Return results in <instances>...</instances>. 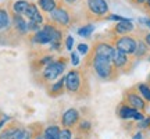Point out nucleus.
<instances>
[{
	"label": "nucleus",
	"mask_w": 150,
	"mask_h": 139,
	"mask_svg": "<svg viewBox=\"0 0 150 139\" xmlns=\"http://www.w3.org/2000/svg\"><path fill=\"white\" fill-rule=\"evenodd\" d=\"M88 82L85 79L83 72L78 68L68 71L65 75V92L76 96H85L88 95Z\"/></svg>",
	"instance_id": "nucleus-1"
},
{
	"label": "nucleus",
	"mask_w": 150,
	"mask_h": 139,
	"mask_svg": "<svg viewBox=\"0 0 150 139\" xmlns=\"http://www.w3.org/2000/svg\"><path fill=\"white\" fill-rule=\"evenodd\" d=\"M91 65H92V68H93V71L96 72L97 77L104 81H110L112 78H115V75L118 72V70L112 64L111 59L104 57V56H99V54L92 53Z\"/></svg>",
	"instance_id": "nucleus-2"
},
{
	"label": "nucleus",
	"mask_w": 150,
	"mask_h": 139,
	"mask_svg": "<svg viewBox=\"0 0 150 139\" xmlns=\"http://www.w3.org/2000/svg\"><path fill=\"white\" fill-rule=\"evenodd\" d=\"M65 67H67V59H59L52 61L50 64H47L45 68L42 70L40 72V78H42V82H54L57 81L63 75V72L65 71Z\"/></svg>",
	"instance_id": "nucleus-3"
},
{
	"label": "nucleus",
	"mask_w": 150,
	"mask_h": 139,
	"mask_svg": "<svg viewBox=\"0 0 150 139\" xmlns=\"http://www.w3.org/2000/svg\"><path fill=\"white\" fill-rule=\"evenodd\" d=\"M50 21L54 22L60 28H68L72 24V16L67 6L63 4V0L59 1V6L56 7L53 13H50Z\"/></svg>",
	"instance_id": "nucleus-4"
},
{
	"label": "nucleus",
	"mask_w": 150,
	"mask_h": 139,
	"mask_svg": "<svg viewBox=\"0 0 150 139\" xmlns=\"http://www.w3.org/2000/svg\"><path fill=\"white\" fill-rule=\"evenodd\" d=\"M136 43H138V39L131 35H120L114 39V46L115 49L124 52L128 56H134L135 50H136Z\"/></svg>",
	"instance_id": "nucleus-5"
},
{
	"label": "nucleus",
	"mask_w": 150,
	"mask_h": 139,
	"mask_svg": "<svg viewBox=\"0 0 150 139\" xmlns=\"http://www.w3.org/2000/svg\"><path fill=\"white\" fill-rule=\"evenodd\" d=\"M86 11L95 18H103L108 13V4L106 0H86Z\"/></svg>",
	"instance_id": "nucleus-6"
},
{
	"label": "nucleus",
	"mask_w": 150,
	"mask_h": 139,
	"mask_svg": "<svg viewBox=\"0 0 150 139\" xmlns=\"http://www.w3.org/2000/svg\"><path fill=\"white\" fill-rule=\"evenodd\" d=\"M79 111L74 109V107H71L68 110H65L63 114H61V125L63 127H67V128H74L76 127V124L79 123Z\"/></svg>",
	"instance_id": "nucleus-7"
},
{
	"label": "nucleus",
	"mask_w": 150,
	"mask_h": 139,
	"mask_svg": "<svg viewBox=\"0 0 150 139\" xmlns=\"http://www.w3.org/2000/svg\"><path fill=\"white\" fill-rule=\"evenodd\" d=\"M125 100L129 106H132L134 109H136L138 111H142L146 109V102L145 99L142 97V95H138L135 91H128L125 93Z\"/></svg>",
	"instance_id": "nucleus-8"
},
{
	"label": "nucleus",
	"mask_w": 150,
	"mask_h": 139,
	"mask_svg": "<svg viewBox=\"0 0 150 139\" xmlns=\"http://www.w3.org/2000/svg\"><path fill=\"white\" fill-rule=\"evenodd\" d=\"M111 61L118 71H125V67H128L129 64V56L125 54L124 52H121V50H118V49H114Z\"/></svg>",
	"instance_id": "nucleus-9"
},
{
	"label": "nucleus",
	"mask_w": 150,
	"mask_h": 139,
	"mask_svg": "<svg viewBox=\"0 0 150 139\" xmlns=\"http://www.w3.org/2000/svg\"><path fill=\"white\" fill-rule=\"evenodd\" d=\"M25 16H27L28 21H33V22H36V24H39V25L45 24V17H43L42 11L38 7L36 3H29Z\"/></svg>",
	"instance_id": "nucleus-10"
},
{
	"label": "nucleus",
	"mask_w": 150,
	"mask_h": 139,
	"mask_svg": "<svg viewBox=\"0 0 150 139\" xmlns=\"http://www.w3.org/2000/svg\"><path fill=\"white\" fill-rule=\"evenodd\" d=\"M114 49H115V48H114V46H111V45H110V43H107V42H97V43H95L92 53H93V54H99V56H104V57L111 59Z\"/></svg>",
	"instance_id": "nucleus-11"
},
{
	"label": "nucleus",
	"mask_w": 150,
	"mask_h": 139,
	"mask_svg": "<svg viewBox=\"0 0 150 139\" xmlns=\"http://www.w3.org/2000/svg\"><path fill=\"white\" fill-rule=\"evenodd\" d=\"M65 92V77H60L59 79L53 82V85L47 88V93L52 97H57Z\"/></svg>",
	"instance_id": "nucleus-12"
},
{
	"label": "nucleus",
	"mask_w": 150,
	"mask_h": 139,
	"mask_svg": "<svg viewBox=\"0 0 150 139\" xmlns=\"http://www.w3.org/2000/svg\"><path fill=\"white\" fill-rule=\"evenodd\" d=\"M11 20H13L14 29H16L20 35H27V33H29L28 32V22L22 18V16H20V14H14V13H13Z\"/></svg>",
	"instance_id": "nucleus-13"
},
{
	"label": "nucleus",
	"mask_w": 150,
	"mask_h": 139,
	"mask_svg": "<svg viewBox=\"0 0 150 139\" xmlns=\"http://www.w3.org/2000/svg\"><path fill=\"white\" fill-rule=\"evenodd\" d=\"M114 33H117V35H128L134 31V24L131 20L128 18H125L122 21H118V24L114 27Z\"/></svg>",
	"instance_id": "nucleus-14"
},
{
	"label": "nucleus",
	"mask_w": 150,
	"mask_h": 139,
	"mask_svg": "<svg viewBox=\"0 0 150 139\" xmlns=\"http://www.w3.org/2000/svg\"><path fill=\"white\" fill-rule=\"evenodd\" d=\"M31 40H32L33 43H36V45H47V43H52V38H50V35L42 28L40 31L32 33Z\"/></svg>",
	"instance_id": "nucleus-15"
},
{
	"label": "nucleus",
	"mask_w": 150,
	"mask_h": 139,
	"mask_svg": "<svg viewBox=\"0 0 150 139\" xmlns=\"http://www.w3.org/2000/svg\"><path fill=\"white\" fill-rule=\"evenodd\" d=\"M136 114H138V110L129 104H122L120 106V110H118V116L122 120H134Z\"/></svg>",
	"instance_id": "nucleus-16"
},
{
	"label": "nucleus",
	"mask_w": 150,
	"mask_h": 139,
	"mask_svg": "<svg viewBox=\"0 0 150 139\" xmlns=\"http://www.w3.org/2000/svg\"><path fill=\"white\" fill-rule=\"evenodd\" d=\"M59 1L57 0H38L36 4L43 13H49L50 14V13H53L56 10V7L59 6Z\"/></svg>",
	"instance_id": "nucleus-17"
},
{
	"label": "nucleus",
	"mask_w": 150,
	"mask_h": 139,
	"mask_svg": "<svg viewBox=\"0 0 150 139\" xmlns=\"http://www.w3.org/2000/svg\"><path fill=\"white\" fill-rule=\"evenodd\" d=\"M11 16L8 10L4 9V7H0V31H3V29H7V28H10V24H11Z\"/></svg>",
	"instance_id": "nucleus-18"
},
{
	"label": "nucleus",
	"mask_w": 150,
	"mask_h": 139,
	"mask_svg": "<svg viewBox=\"0 0 150 139\" xmlns=\"http://www.w3.org/2000/svg\"><path fill=\"white\" fill-rule=\"evenodd\" d=\"M28 6H29V1H27V0H17L13 3V13L20 14V16H25Z\"/></svg>",
	"instance_id": "nucleus-19"
},
{
	"label": "nucleus",
	"mask_w": 150,
	"mask_h": 139,
	"mask_svg": "<svg viewBox=\"0 0 150 139\" xmlns=\"http://www.w3.org/2000/svg\"><path fill=\"white\" fill-rule=\"evenodd\" d=\"M60 127L59 125H49L43 131V139H59Z\"/></svg>",
	"instance_id": "nucleus-20"
},
{
	"label": "nucleus",
	"mask_w": 150,
	"mask_h": 139,
	"mask_svg": "<svg viewBox=\"0 0 150 139\" xmlns=\"http://www.w3.org/2000/svg\"><path fill=\"white\" fill-rule=\"evenodd\" d=\"M147 50H149V46L146 45V42L143 39H138V43H136V50H135V57H145L146 54H147Z\"/></svg>",
	"instance_id": "nucleus-21"
},
{
	"label": "nucleus",
	"mask_w": 150,
	"mask_h": 139,
	"mask_svg": "<svg viewBox=\"0 0 150 139\" xmlns=\"http://www.w3.org/2000/svg\"><path fill=\"white\" fill-rule=\"evenodd\" d=\"M18 129H20V127H16V125L7 127V128H4L0 132V139H16Z\"/></svg>",
	"instance_id": "nucleus-22"
},
{
	"label": "nucleus",
	"mask_w": 150,
	"mask_h": 139,
	"mask_svg": "<svg viewBox=\"0 0 150 139\" xmlns=\"http://www.w3.org/2000/svg\"><path fill=\"white\" fill-rule=\"evenodd\" d=\"M93 31H95V25L86 24V25H83V27H81L79 29H78V35L82 38H89L92 33H93Z\"/></svg>",
	"instance_id": "nucleus-23"
},
{
	"label": "nucleus",
	"mask_w": 150,
	"mask_h": 139,
	"mask_svg": "<svg viewBox=\"0 0 150 139\" xmlns=\"http://www.w3.org/2000/svg\"><path fill=\"white\" fill-rule=\"evenodd\" d=\"M138 91L142 95V97L145 99L146 102H150V85L147 84H139L138 85Z\"/></svg>",
	"instance_id": "nucleus-24"
},
{
	"label": "nucleus",
	"mask_w": 150,
	"mask_h": 139,
	"mask_svg": "<svg viewBox=\"0 0 150 139\" xmlns=\"http://www.w3.org/2000/svg\"><path fill=\"white\" fill-rule=\"evenodd\" d=\"M16 139H33V134L28 128H20L16 135Z\"/></svg>",
	"instance_id": "nucleus-25"
},
{
	"label": "nucleus",
	"mask_w": 150,
	"mask_h": 139,
	"mask_svg": "<svg viewBox=\"0 0 150 139\" xmlns=\"http://www.w3.org/2000/svg\"><path fill=\"white\" fill-rule=\"evenodd\" d=\"M76 128L79 132H88L91 129V123L88 120H79V123L76 124Z\"/></svg>",
	"instance_id": "nucleus-26"
},
{
	"label": "nucleus",
	"mask_w": 150,
	"mask_h": 139,
	"mask_svg": "<svg viewBox=\"0 0 150 139\" xmlns=\"http://www.w3.org/2000/svg\"><path fill=\"white\" fill-rule=\"evenodd\" d=\"M59 139H72V129L64 127L63 129H60Z\"/></svg>",
	"instance_id": "nucleus-27"
},
{
	"label": "nucleus",
	"mask_w": 150,
	"mask_h": 139,
	"mask_svg": "<svg viewBox=\"0 0 150 139\" xmlns=\"http://www.w3.org/2000/svg\"><path fill=\"white\" fill-rule=\"evenodd\" d=\"M76 50H78V53H81V54H88L89 53V46H88L86 43H79V45L76 46Z\"/></svg>",
	"instance_id": "nucleus-28"
},
{
	"label": "nucleus",
	"mask_w": 150,
	"mask_h": 139,
	"mask_svg": "<svg viewBox=\"0 0 150 139\" xmlns=\"http://www.w3.org/2000/svg\"><path fill=\"white\" fill-rule=\"evenodd\" d=\"M72 46H74V38L67 36L65 38V49L67 50H72Z\"/></svg>",
	"instance_id": "nucleus-29"
},
{
	"label": "nucleus",
	"mask_w": 150,
	"mask_h": 139,
	"mask_svg": "<svg viewBox=\"0 0 150 139\" xmlns=\"http://www.w3.org/2000/svg\"><path fill=\"white\" fill-rule=\"evenodd\" d=\"M71 61H72V65H74V67H78V65H79V56L75 53V52L71 53Z\"/></svg>",
	"instance_id": "nucleus-30"
},
{
	"label": "nucleus",
	"mask_w": 150,
	"mask_h": 139,
	"mask_svg": "<svg viewBox=\"0 0 150 139\" xmlns=\"http://www.w3.org/2000/svg\"><path fill=\"white\" fill-rule=\"evenodd\" d=\"M107 20H111V21H122V20H125V18H124V17H121V16L110 14V16H107Z\"/></svg>",
	"instance_id": "nucleus-31"
},
{
	"label": "nucleus",
	"mask_w": 150,
	"mask_h": 139,
	"mask_svg": "<svg viewBox=\"0 0 150 139\" xmlns=\"http://www.w3.org/2000/svg\"><path fill=\"white\" fill-rule=\"evenodd\" d=\"M149 125H150V117L143 118V120L140 121V127H142V128H147Z\"/></svg>",
	"instance_id": "nucleus-32"
},
{
	"label": "nucleus",
	"mask_w": 150,
	"mask_h": 139,
	"mask_svg": "<svg viewBox=\"0 0 150 139\" xmlns=\"http://www.w3.org/2000/svg\"><path fill=\"white\" fill-rule=\"evenodd\" d=\"M143 40H145V42H146V45H147V46H149V48H150V32H147V33H146V35H145V38H143Z\"/></svg>",
	"instance_id": "nucleus-33"
},
{
	"label": "nucleus",
	"mask_w": 150,
	"mask_h": 139,
	"mask_svg": "<svg viewBox=\"0 0 150 139\" xmlns=\"http://www.w3.org/2000/svg\"><path fill=\"white\" fill-rule=\"evenodd\" d=\"M140 22H143L145 25H147V27L150 28V20H149V18H143V20L140 18Z\"/></svg>",
	"instance_id": "nucleus-34"
},
{
	"label": "nucleus",
	"mask_w": 150,
	"mask_h": 139,
	"mask_svg": "<svg viewBox=\"0 0 150 139\" xmlns=\"http://www.w3.org/2000/svg\"><path fill=\"white\" fill-rule=\"evenodd\" d=\"M33 139H43L42 132H40V131H39V132H36V134L33 135Z\"/></svg>",
	"instance_id": "nucleus-35"
},
{
	"label": "nucleus",
	"mask_w": 150,
	"mask_h": 139,
	"mask_svg": "<svg viewBox=\"0 0 150 139\" xmlns=\"http://www.w3.org/2000/svg\"><path fill=\"white\" fill-rule=\"evenodd\" d=\"M132 139H143V135H142V132H138V134L134 135V138Z\"/></svg>",
	"instance_id": "nucleus-36"
},
{
	"label": "nucleus",
	"mask_w": 150,
	"mask_h": 139,
	"mask_svg": "<svg viewBox=\"0 0 150 139\" xmlns=\"http://www.w3.org/2000/svg\"><path fill=\"white\" fill-rule=\"evenodd\" d=\"M146 1H147V0H135L136 4H146Z\"/></svg>",
	"instance_id": "nucleus-37"
},
{
	"label": "nucleus",
	"mask_w": 150,
	"mask_h": 139,
	"mask_svg": "<svg viewBox=\"0 0 150 139\" xmlns=\"http://www.w3.org/2000/svg\"><path fill=\"white\" fill-rule=\"evenodd\" d=\"M64 3H67V4H74V3H76V0H63Z\"/></svg>",
	"instance_id": "nucleus-38"
},
{
	"label": "nucleus",
	"mask_w": 150,
	"mask_h": 139,
	"mask_svg": "<svg viewBox=\"0 0 150 139\" xmlns=\"http://www.w3.org/2000/svg\"><path fill=\"white\" fill-rule=\"evenodd\" d=\"M146 7H147V9H150V0H147V1H146Z\"/></svg>",
	"instance_id": "nucleus-39"
},
{
	"label": "nucleus",
	"mask_w": 150,
	"mask_h": 139,
	"mask_svg": "<svg viewBox=\"0 0 150 139\" xmlns=\"http://www.w3.org/2000/svg\"><path fill=\"white\" fill-rule=\"evenodd\" d=\"M72 139H83V138H82V136H79V135H78V136H75V138H72Z\"/></svg>",
	"instance_id": "nucleus-40"
}]
</instances>
